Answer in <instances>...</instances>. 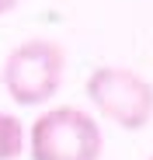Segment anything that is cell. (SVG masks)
Instances as JSON below:
<instances>
[{"label": "cell", "instance_id": "obj_1", "mask_svg": "<svg viewBox=\"0 0 153 160\" xmlns=\"http://www.w3.org/2000/svg\"><path fill=\"white\" fill-rule=\"evenodd\" d=\"M24 143L32 160H101L105 150L97 118L76 104H56L42 112L32 122Z\"/></svg>", "mask_w": 153, "mask_h": 160}, {"label": "cell", "instance_id": "obj_2", "mask_svg": "<svg viewBox=\"0 0 153 160\" xmlns=\"http://www.w3.org/2000/svg\"><path fill=\"white\" fill-rule=\"evenodd\" d=\"M66 52L52 38H28L4 63V87L21 108H38L63 87Z\"/></svg>", "mask_w": 153, "mask_h": 160}, {"label": "cell", "instance_id": "obj_5", "mask_svg": "<svg viewBox=\"0 0 153 160\" xmlns=\"http://www.w3.org/2000/svg\"><path fill=\"white\" fill-rule=\"evenodd\" d=\"M21 4V0H0V14H7V11H14Z\"/></svg>", "mask_w": 153, "mask_h": 160}, {"label": "cell", "instance_id": "obj_4", "mask_svg": "<svg viewBox=\"0 0 153 160\" xmlns=\"http://www.w3.org/2000/svg\"><path fill=\"white\" fill-rule=\"evenodd\" d=\"M24 153V125L7 115V112H0V160H17Z\"/></svg>", "mask_w": 153, "mask_h": 160}, {"label": "cell", "instance_id": "obj_6", "mask_svg": "<svg viewBox=\"0 0 153 160\" xmlns=\"http://www.w3.org/2000/svg\"><path fill=\"white\" fill-rule=\"evenodd\" d=\"M150 160H153V157H150Z\"/></svg>", "mask_w": 153, "mask_h": 160}, {"label": "cell", "instance_id": "obj_3", "mask_svg": "<svg viewBox=\"0 0 153 160\" xmlns=\"http://www.w3.org/2000/svg\"><path fill=\"white\" fill-rule=\"evenodd\" d=\"M91 104L118 129L139 132L153 118V84L125 66H97L87 77Z\"/></svg>", "mask_w": 153, "mask_h": 160}]
</instances>
